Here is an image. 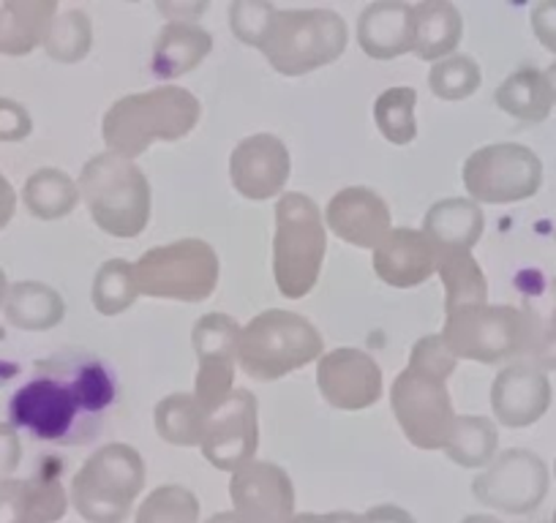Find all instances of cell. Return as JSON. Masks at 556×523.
I'll list each match as a JSON object with an SVG mask.
<instances>
[{
    "mask_svg": "<svg viewBox=\"0 0 556 523\" xmlns=\"http://www.w3.org/2000/svg\"><path fill=\"white\" fill-rule=\"evenodd\" d=\"M317 387L333 409L361 412L382 398V368L368 352L357 346H341L325 352L317 360Z\"/></svg>",
    "mask_w": 556,
    "mask_h": 523,
    "instance_id": "obj_14",
    "label": "cell"
},
{
    "mask_svg": "<svg viewBox=\"0 0 556 523\" xmlns=\"http://www.w3.org/2000/svg\"><path fill=\"white\" fill-rule=\"evenodd\" d=\"M139 295L156 301L202 303L216 292L222 262L216 248L200 238L156 245L134 262Z\"/></svg>",
    "mask_w": 556,
    "mask_h": 523,
    "instance_id": "obj_8",
    "label": "cell"
},
{
    "mask_svg": "<svg viewBox=\"0 0 556 523\" xmlns=\"http://www.w3.org/2000/svg\"><path fill=\"white\" fill-rule=\"evenodd\" d=\"M545 77H548V85H551V93H554V101H556V61L551 63L548 68H545Z\"/></svg>",
    "mask_w": 556,
    "mask_h": 523,
    "instance_id": "obj_52",
    "label": "cell"
},
{
    "mask_svg": "<svg viewBox=\"0 0 556 523\" xmlns=\"http://www.w3.org/2000/svg\"><path fill=\"white\" fill-rule=\"evenodd\" d=\"M529 23L540 44L556 55V0H540L529 12Z\"/></svg>",
    "mask_w": 556,
    "mask_h": 523,
    "instance_id": "obj_43",
    "label": "cell"
},
{
    "mask_svg": "<svg viewBox=\"0 0 556 523\" xmlns=\"http://www.w3.org/2000/svg\"><path fill=\"white\" fill-rule=\"evenodd\" d=\"M34 135V117L20 101L0 99V142H23Z\"/></svg>",
    "mask_w": 556,
    "mask_h": 523,
    "instance_id": "obj_41",
    "label": "cell"
},
{
    "mask_svg": "<svg viewBox=\"0 0 556 523\" xmlns=\"http://www.w3.org/2000/svg\"><path fill=\"white\" fill-rule=\"evenodd\" d=\"M480 82H483V72H480L478 61L462 55V52L442 58L429 68V88L442 101L469 99L472 93H478Z\"/></svg>",
    "mask_w": 556,
    "mask_h": 523,
    "instance_id": "obj_36",
    "label": "cell"
},
{
    "mask_svg": "<svg viewBox=\"0 0 556 523\" xmlns=\"http://www.w3.org/2000/svg\"><path fill=\"white\" fill-rule=\"evenodd\" d=\"M554 472H556V463H554Z\"/></svg>",
    "mask_w": 556,
    "mask_h": 523,
    "instance_id": "obj_56",
    "label": "cell"
},
{
    "mask_svg": "<svg viewBox=\"0 0 556 523\" xmlns=\"http://www.w3.org/2000/svg\"><path fill=\"white\" fill-rule=\"evenodd\" d=\"M325 355L323 333L306 317L287 308L262 311L240 330L238 368L251 379L273 382Z\"/></svg>",
    "mask_w": 556,
    "mask_h": 523,
    "instance_id": "obj_7",
    "label": "cell"
},
{
    "mask_svg": "<svg viewBox=\"0 0 556 523\" xmlns=\"http://www.w3.org/2000/svg\"><path fill=\"white\" fill-rule=\"evenodd\" d=\"M235 512L249 523H290L295 510V488L290 474L270 461H249L229 480Z\"/></svg>",
    "mask_w": 556,
    "mask_h": 523,
    "instance_id": "obj_16",
    "label": "cell"
},
{
    "mask_svg": "<svg viewBox=\"0 0 556 523\" xmlns=\"http://www.w3.org/2000/svg\"><path fill=\"white\" fill-rule=\"evenodd\" d=\"M202 115V104L191 90L159 85L117 99L101 117V137L115 156L139 158L156 142H178L189 137Z\"/></svg>",
    "mask_w": 556,
    "mask_h": 523,
    "instance_id": "obj_2",
    "label": "cell"
},
{
    "mask_svg": "<svg viewBox=\"0 0 556 523\" xmlns=\"http://www.w3.org/2000/svg\"><path fill=\"white\" fill-rule=\"evenodd\" d=\"M420 229L440 251H472L483 238V207L469 196H447L426 211Z\"/></svg>",
    "mask_w": 556,
    "mask_h": 523,
    "instance_id": "obj_22",
    "label": "cell"
},
{
    "mask_svg": "<svg viewBox=\"0 0 556 523\" xmlns=\"http://www.w3.org/2000/svg\"><path fill=\"white\" fill-rule=\"evenodd\" d=\"M437 276L445 286V311L489 303V281L472 251H440Z\"/></svg>",
    "mask_w": 556,
    "mask_h": 523,
    "instance_id": "obj_31",
    "label": "cell"
},
{
    "mask_svg": "<svg viewBox=\"0 0 556 523\" xmlns=\"http://www.w3.org/2000/svg\"><path fill=\"white\" fill-rule=\"evenodd\" d=\"M112 401V382L96 362L79 366L72 377L41 373L9 401V423L41 442H74L79 423Z\"/></svg>",
    "mask_w": 556,
    "mask_h": 523,
    "instance_id": "obj_1",
    "label": "cell"
},
{
    "mask_svg": "<svg viewBox=\"0 0 556 523\" xmlns=\"http://www.w3.org/2000/svg\"><path fill=\"white\" fill-rule=\"evenodd\" d=\"M0 420H9V409L0 407Z\"/></svg>",
    "mask_w": 556,
    "mask_h": 523,
    "instance_id": "obj_55",
    "label": "cell"
},
{
    "mask_svg": "<svg viewBox=\"0 0 556 523\" xmlns=\"http://www.w3.org/2000/svg\"><path fill=\"white\" fill-rule=\"evenodd\" d=\"M363 523H415V518L401 507H374L371 512H366Z\"/></svg>",
    "mask_w": 556,
    "mask_h": 523,
    "instance_id": "obj_47",
    "label": "cell"
},
{
    "mask_svg": "<svg viewBox=\"0 0 556 523\" xmlns=\"http://www.w3.org/2000/svg\"><path fill=\"white\" fill-rule=\"evenodd\" d=\"M0 311L12 328L25 330V333H45L63 322L66 301L55 286L41 284V281H17L9 286Z\"/></svg>",
    "mask_w": 556,
    "mask_h": 523,
    "instance_id": "obj_26",
    "label": "cell"
},
{
    "mask_svg": "<svg viewBox=\"0 0 556 523\" xmlns=\"http://www.w3.org/2000/svg\"><path fill=\"white\" fill-rule=\"evenodd\" d=\"M139 284L134 276V262L110 259L96 270L90 301L101 317H117L137 303Z\"/></svg>",
    "mask_w": 556,
    "mask_h": 523,
    "instance_id": "obj_33",
    "label": "cell"
},
{
    "mask_svg": "<svg viewBox=\"0 0 556 523\" xmlns=\"http://www.w3.org/2000/svg\"><path fill=\"white\" fill-rule=\"evenodd\" d=\"M58 17L55 0H3L0 3V55H28L45 47L47 30Z\"/></svg>",
    "mask_w": 556,
    "mask_h": 523,
    "instance_id": "obj_23",
    "label": "cell"
},
{
    "mask_svg": "<svg viewBox=\"0 0 556 523\" xmlns=\"http://www.w3.org/2000/svg\"><path fill=\"white\" fill-rule=\"evenodd\" d=\"M276 12L278 7H273L270 0H235L229 3V28L235 39L260 50Z\"/></svg>",
    "mask_w": 556,
    "mask_h": 523,
    "instance_id": "obj_38",
    "label": "cell"
},
{
    "mask_svg": "<svg viewBox=\"0 0 556 523\" xmlns=\"http://www.w3.org/2000/svg\"><path fill=\"white\" fill-rule=\"evenodd\" d=\"M17 373H20V366H17V362L7 360V357L0 355V387H3V384L12 382V379L17 377Z\"/></svg>",
    "mask_w": 556,
    "mask_h": 523,
    "instance_id": "obj_49",
    "label": "cell"
},
{
    "mask_svg": "<svg viewBox=\"0 0 556 523\" xmlns=\"http://www.w3.org/2000/svg\"><path fill=\"white\" fill-rule=\"evenodd\" d=\"M200 450L205 461L222 472H235L254 461L260 450V401L254 393L235 387L211 409Z\"/></svg>",
    "mask_w": 556,
    "mask_h": 523,
    "instance_id": "obj_12",
    "label": "cell"
},
{
    "mask_svg": "<svg viewBox=\"0 0 556 523\" xmlns=\"http://www.w3.org/2000/svg\"><path fill=\"white\" fill-rule=\"evenodd\" d=\"M213 36L200 23H167L156 36L151 55L153 77L162 82L186 77L211 55Z\"/></svg>",
    "mask_w": 556,
    "mask_h": 523,
    "instance_id": "obj_21",
    "label": "cell"
},
{
    "mask_svg": "<svg viewBox=\"0 0 556 523\" xmlns=\"http://www.w3.org/2000/svg\"><path fill=\"white\" fill-rule=\"evenodd\" d=\"M328 254V227L317 202L303 191H285L276 202L273 279L287 301H301L317 286Z\"/></svg>",
    "mask_w": 556,
    "mask_h": 523,
    "instance_id": "obj_4",
    "label": "cell"
},
{
    "mask_svg": "<svg viewBox=\"0 0 556 523\" xmlns=\"http://www.w3.org/2000/svg\"><path fill=\"white\" fill-rule=\"evenodd\" d=\"M290 523H363V518L352 515V512H330V515L290 518Z\"/></svg>",
    "mask_w": 556,
    "mask_h": 523,
    "instance_id": "obj_48",
    "label": "cell"
},
{
    "mask_svg": "<svg viewBox=\"0 0 556 523\" xmlns=\"http://www.w3.org/2000/svg\"><path fill=\"white\" fill-rule=\"evenodd\" d=\"M500 450V431L491 418H480V414H456L453 429L447 434L445 452L453 463L467 469L489 467Z\"/></svg>",
    "mask_w": 556,
    "mask_h": 523,
    "instance_id": "obj_30",
    "label": "cell"
},
{
    "mask_svg": "<svg viewBox=\"0 0 556 523\" xmlns=\"http://www.w3.org/2000/svg\"><path fill=\"white\" fill-rule=\"evenodd\" d=\"M14 211H17V191L0 175V229L9 227V221L14 218Z\"/></svg>",
    "mask_w": 556,
    "mask_h": 523,
    "instance_id": "obj_46",
    "label": "cell"
},
{
    "mask_svg": "<svg viewBox=\"0 0 556 523\" xmlns=\"http://www.w3.org/2000/svg\"><path fill=\"white\" fill-rule=\"evenodd\" d=\"M390 409L406 439L420 450H442L456 420L447 384L420 371H401L390 384Z\"/></svg>",
    "mask_w": 556,
    "mask_h": 523,
    "instance_id": "obj_11",
    "label": "cell"
},
{
    "mask_svg": "<svg viewBox=\"0 0 556 523\" xmlns=\"http://www.w3.org/2000/svg\"><path fill=\"white\" fill-rule=\"evenodd\" d=\"M207 523H249L243 515H238V512H218L216 518H211Z\"/></svg>",
    "mask_w": 556,
    "mask_h": 523,
    "instance_id": "obj_50",
    "label": "cell"
},
{
    "mask_svg": "<svg viewBox=\"0 0 556 523\" xmlns=\"http://www.w3.org/2000/svg\"><path fill=\"white\" fill-rule=\"evenodd\" d=\"M548 319H554V322H556V281H554V311H551Z\"/></svg>",
    "mask_w": 556,
    "mask_h": 523,
    "instance_id": "obj_54",
    "label": "cell"
},
{
    "mask_svg": "<svg viewBox=\"0 0 556 523\" xmlns=\"http://www.w3.org/2000/svg\"><path fill=\"white\" fill-rule=\"evenodd\" d=\"M9 279H7V270L0 268V306H3V301H7V295H9Z\"/></svg>",
    "mask_w": 556,
    "mask_h": 523,
    "instance_id": "obj_51",
    "label": "cell"
},
{
    "mask_svg": "<svg viewBox=\"0 0 556 523\" xmlns=\"http://www.w3.org/2000/svg\"><path fill=\"white\" fill-rule=\"evenodd\" d=\"M79 200L101 232L131 240L146 232L153 213L151 180L137 162L104 151L88 158L77 178Z\"/></svg>",
    "mask_w": 556,
    "mask_h": 523,
    "instance_id": "obj_3",
    "label": "cell"
},
{
    "mask_svg": "<svg viewBox=\"0 0 556 523\" xmlns=\"http://www.w3.org/2000/svg\"><path fill=\"white\" fill-rule=\"evenodd\" d=\"M527 362H532L540 371H556V322L554 319H540L538 335H534L532 349L523 357Z\"/></svg>",
    "mask_w": 556,
    "mask_h": 523,
    "instance_id": "obj_42",
    "label": "cell"
},
{
    "mask_svg": "<svg viewBox=\"0 0 556 523\" xmlns=\"http://www.w3.org/2000/svg\"><path fill=\"white\" fill-rule=\"evenodd\" d=\"M325 227L355 248L374 251L393 229V216L377 191L368 186H350L328 202Z\"/></svg>",
    "mask_w": 556,
    "mask_h": 523,
    "instance_id": "obj_19",
    "label": "cell"
},
{
    "mask_svg": "<svg viewBox=\"0 0 556 523\" xmlns=\"http://www.w3.org/2000/svg\"><path fill=\"white\" fill-rule=\"evenodd\" d=\"M23 202L39 221H61L79 205V186L72 175L55 167H41L25 180Z\"/></svg>",
    "mask_w": 556,
    "mask_h": 523,
    "instance_id": "obj_28",
    "label": "cell"
},
{
    "mask_svg": "<svg viewBox=\"0 0 556 523\" xmlns=\"http://www.w3.org/2000/svg\"><path fill=\"white\" fill-rule=\"evenodd\" d=\"M494 101L502 112H507V115L523 123L545 120L551 115V106L556 104L545 72L532 66L513 72L496 88Z\"/></svg>",
    "mask_w": 556,
    "mask_h": 523,
    "instance_id": "obj_27",
    "label": "cell"
},
{
    "mask_svg": "<svg viewBox=\"0 0 556 523\" xmlns=\"http://www.w3.org/2000/svg\"><path fill=\"white\" fill-rule=\"evenodd\" d=\"M66 512V494L52 480H0V523H50Z\"/></svg>",
    "mask_w": 556,
    "mask_h": 523,
    "instance_id": "obj_24",
    "label": "cell"
},
{
    "mask_svg": "<svg viewBox=\"0 0 556 523\" xmlns=\"http://www.w3.org/2000/svg\"><path fill=\"white\" fill-rule=\"evenodd\" d=\"M292 173V158L285 140L276 135H251L229 153V180L240 196L251 202L276 200L285 194Z\"/></svg>",
    "mask_w": 556,
    "mask_h": 523,
    "instance_id": "obj_15",
    "label": "cell"
},
{
    "mask_svg": "<svg viewBox=\"0 0 556 523\" xmlns=\"http://www.w3.org/2000/svg\"><path fill=\"white\" fill-rule=\"evenodd\" d=\"M464 523H500V521H496V518H489V515H472V518H467Z\"/></svg>",
    "mask_w": 556,
    "mask_h": 523,
    "instance_id": "obj_53",
    "label": "cell"
},
{
    "mask_svg": "<svg viewBox=\"0 0 556 523\" xmlns=\"http://www.w3.org/2000/svg\"><path fill=\"white\" fill-rule=\"evenodd\" d=\"M350 30L333 9H278L260 52L273 72L303 77L339 61Z\"/></svg>",
    "mask_w": 556,
    "mask_h": 523,
    "instance_id": "obj_6",
    "label": "cell"
},
{
    "mask_svg": "<svg viewBox=\"0 0 556 523\" xmlns=\"http://www.w3.org/2000/svg\"><path fill=\"white\" fill-rule=\"evenodd\" d=\"M540 317L516 306L475 303L445 311L442 339L458 360H475L483 366L516 362L527 357L538 335Z\"/></svg>",
    "mask_w": 556,
    "mask_h": 523,
    "instance_id": "obj_5",
    "label": "cell"
},
{
    "mask_svg": "<svg viewBox=\"0 0 556 523\" xmlns=\"http://www.w3.org/2000/svg\"><path fill=\"white\" fill-rule=\"evenodd\" d=\"M406 368H412V371H420V373H429V377L440 379V382H447V379L456 373L458 357L447 349L442 333H431V335H424V339L412 346L409 366Z\"/></svg>",
    "mask_w": 556,
    "mask_h": 523,
    "instance_id": "obj_39",
    "label": "cell"
},
{
    "mask_svg": "<svg viewBox=\"0 0 556 523\" xmlns=\"http://www.w3.org/2000/svg\"><path fill=\"white\" fill-rule=\"evenodd\" d=\"M240 330L243 324L235 322L229 314H205L197 319L191 344H194L197 360H227L238 362Z\"/></svg>",
    "mask_w": 556,
    "mask_h": 523,
    "instance_id": "obj_35",
    "label": "cell"
},
{
    "mask_svg": "<svg viewBox=\"0 0 556 523\" xmlns=\"http://www.w3.org/2000/svg\"><path fill=\"white\" fill-rule=\"evenodd\" d=\"M137 523H200V501L184 485H162L142 501Z\"/></svg>",
    "mask_w": 556,
    "mask_h": 523,
    "instance_id": "obj_37",
    "label": "cell"
},
{
    "mask_svg": "<svg viewBox=\"0 0 556 523\" xmlns=\"http://www.w3.org/2000/svg\"><path fill=\"white\" fill-rule=\"evenodd\" d=\"M235 366H238V362L200 360L194 379V396L200 398L207 409L218 407V404L235 390Z\"/></svg>",
    "mask_w": 556,
    "mask_h": 523,
    "instance_id": "obj_40",
    "label": "cell"
},
{
    "mask_svg": "<svg viewBox=\"0 0 556 523\" xmlns=\"http://www.w3.org/2000/svg\"><path fill=\"white\" fill-rule=\"evenodd\" d=\"M207 3H189V0H159V12L167 17V23H197Z\"/></svg>",
    "mask_w": 556,
    "mask_h": 523,
    "instance_id": "obj_45",
    "label": "cell"
},
{
    "mask_svg": "<svg viewBox=\"0 0 556 523\" xmlns=\"http://www.w3.org/2000/svg\"><path fill=\"white\" fill-rule=\"evenodd\" d=\"M23 458V442L20 431L9 420H0V480H7Z\"/></svg>",
    "mask_w": 556,
    "mask_h": 523,
    "instance_id": "obj_44",
    "label": "cell"
},
{
    "mask_svg": "<svg viewBox=\"0 0 556 523\" xmlns=\"http://www.w3.org/2000/svg\"><path fill=\"white\" fill-rule=\"evenodd\" d=\"M415 12V55L420 61L437 63L456 55L462 44L464 17L451 0H420L412 7Z\"/></svg>",
    "mask_w": 556,
    "mask_h": 523,
    "instance_id": "obj_25",
    "label": "cell"
},
{
    "mask_svg": "<svg viewBox=\"0 0 556 523\" xmlns=\"http://www.w3.org/2000/svg\"><path fill=\"white\" fill-rule=\"evenodd\" d=\"M554 523H556V515H554Z\"/></svg>",
    "mask_w": 556,
    "mask_h": 523,
    "instance_id": "obj_57",
    "label": "cell"
},
{
    "mask_svg": "<svg viewBox=\"0 0 556 523\" xmlns=\"http://www.w3.org/2000/svg\"><path fill=\"white\" fill-rule=\"evenodd\" d=\"M361 50L374 61H395L415 50V12L404 0H374L355 25Z\"/></svg>",
    "mask_w": 556,
    "mask_h": 523,
    "instance_id": "obj_20",
    "label": "cell"
},
{
    "mask_svg": "<svg viewBox=\"0 0 556 523\" xmlns=\"http://www.w3.org/2000/svg\"><path fill=\"white\" fill-rule=\"evenodd\" d=\"M551 393L548 373L527 360L507 362L491 382V412L507 429H527L548 412Z\"/></svg>",
    "mask_w": 556,
    "mask_h": 523,
    "instance_id": "obj_17",
    "label": "cell"
},
{
    "mask_svg": "<svg viewBox=\"0 0 556 523\" xmlns=\"http://www.w3.org/2000/svg\"><path fill=\"white\" fill-rule=\"evenodd\" d=\"M93 47V23L83 9H66L58 12L52 20L50 30L45 39V52L55 63L63 66H74V63L85 61Z\"/></svg>",
    "mask_w": 556,
    "mask_h": 523,
    "instance_id": "obj_34",
    "label": "cell"
},
{
    "mask_svg": "<svg viewBox=\"0 0 556 523\" xmlns=\"http://www.w3.org/2000/svg\"><path fill=\"white\" fill-rule=\"evenodd\" d=\"M464 189L478 205H513L538 194L543 162L521 142H494L464 162Z\"/></svg>",
    "mask_w": 556,
    "mask_h": 523,
    "instance_id": "obj_10",
    "label": "cell"
},
{
    "mask_svg": "<svg viewBox=\"0 0 556 523\" xmlns=\"http://www.w3.org/2000/svg\"><path fill=\"white\" fill-rule=\"evenodd\" d=\"M417 90L409 85H395L379 93L374 101V123H377L379 135L390 145H409L417 137Z\"/></svg>",
    "mask_w": 556,
    "mask_h": 523,
    "instance_id": "obj_32",
    "label": "cell"
},
{
    "mask_svg": "<svg viewBox=\"0 0 556 523\" xmlns=\"http://www.w3.org/2000/svg\"><path fill=\"white\" fill-rule=\"evenodd\" d=\"M207 414L211 409L194 393H173L156 404L153 423H156V434L167 445L200 447L205 439Z\"/></svg>",
    "mask_w": 556,
    "mask_h": 523,
    "instance_id": "obj_29",
    "label": "cell"
},
{
    "mask_svg": "<svg viewBox=\"0 0 556 523\" xmlns=\"http://www.w3.org/2000/svg\"><path fill=\"white\" fill-rule=\"evenodd\" d=\"M374 273L393 290H415L437 273L440 248L426 238L424 229L393 227L371 251Z\"/></svg>",
    "mask_w": 556,
    "mask_h": 523,
    "instance_id": "obj_18",
    "label": "cell"
},
{
    "mask_svg": "<svg viewBox=\"0 0 556 523\" xmlns=\"http://www.w3.org/2000/svg\"><path fill=\"white\" fill-rule=\"evenodd\" d=\"M146 485V461L123 442L99 447L72 483V501L90 523H123Z\"/></svg>",
    "mask_w": 556,
    "mask_h": 523,
    "instance_id": "obj_9",
    "label": "cell"
},
{
    "mask_svg": "<svg viewBox=\"0 0 556 523\" xmlns=\"http://www.w3.org/2000/svg\"><path fill=\"white\" fill-rule=\"evenodd\" d=\"M483 505L505 512H527L543 501L548 490V469L532 450L500 452L472 485Z\"/></svg>",
    "mask_w": 556,
    "mask_h": 523,
    "instance_id": "obj_13",
    "label": "cell"
}]
</instances>
